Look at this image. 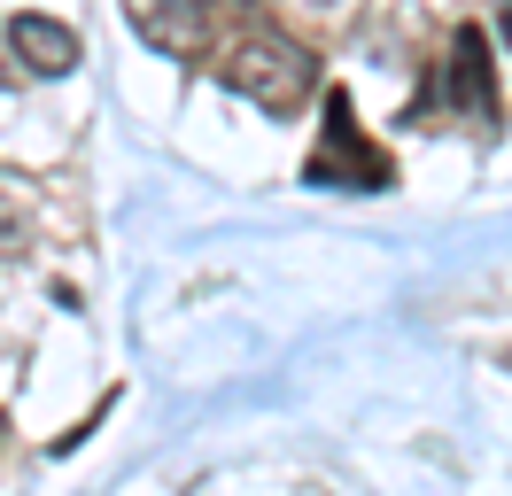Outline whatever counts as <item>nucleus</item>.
I'll return each mask as SVG.
<instances>
[{
    "label": "nucleus",
    "mask_w": 512,
    "mask_h": 496,
    "mask_svg": "<svg viewBox=\"0 0 512 496\" xmlns=\"http://www.w3.org/2000/svg\"><path fill=\"white\" fill-rule=\"evenodd\" d=\"M218 78L241 93V101L272 109V117H288V109H303V101H311L319 62H311V47H303V39H288L280 24H249L233 47H225Z\"/></svg>",
    "instance_id": "f257e3e1"
},
{
    "label": "nucleus",
    "mask_w": 512,
    "mask_h": 496,
    "mask_svg": "<svg viewBox=\"0 0 512 496\" xmlns=\"http://www.w3.org/2000/svg\"><path fill=\"white\" fill-rule=\"evenodd\" d=\"M303 179L311 186H342V194H373V186L396 179L388 155L357 132L350 93H326V124H319V148H311V163H303Z\"/></svg>",
    "instance_id": "f03ea898"
},
{
    "label": "nucleus",
    "mask_w": 512,
    "mask_h": 496,
    "mask_svg": "<svg viewBox=\"0 0 512 496\" xmlns=\"http://www.w3.org/2000/svg\"><path fill=\"white\" fill-rule=\"evenodd\" d=\"M125 24L156 47V55L194 62L210 47V24H218V0H125Z\"/></svg>",
    "instance_id": "7ed1b4c3"
},
{
    "label": "nucleus",
    "mask_w": 512,
    "mask_h": 496,
    "mask_svg": "<svg viewBox=\"0 0 512 496\" xmlns=\"http://www.w3.org/2000/svg\"><path fill=\"white\" fill-rule=\"evenodd\" d=\"M8 47H16V62L24 70H39V78H63V70H78L86 62V47H78V31L55 24V16H8Z\"/></svg>",
    "instance_id": "20e7f679"
},
{
    "label": "nucleus",
    "mask_w": 512,
    "mask_h": 496,
    "mask_svg": "<svg viewBox=\"0 0 512 496\" xmlns=\"http://www.w3.org/2000/svg\"><path fill=\"white\" fill-rule=\"evenodd\" d=\"M450 109H466L474 124H497V86H489V39L474 24L458 31V47H450V86H443Z\"/></svg>",
    "instance_id": "39448f33"
},
{
    "label": "nucleus",
    "mask_w": 512,
    "mask_h": 496,
    "mask_svg": "<svg viewBox=\"0 0 512 496\" xmlns=\"http://www.w3.org/2000/svg\"><path fill=\"white\" fill-rule=\"evenodd\" d=\"M505 47H512V0H505Z\"/></svg>",
    "instance_id": "423d86ee"
},
{
    "label": "nucleus",
    "mask_w": 512,
    "mask_h": 496,
    "mask_svg": "<svg viewBox=\"0 0 512 496\" xmlns=\"http://www.w3.org/2000/svg\"><path fill=\"white\" fill-rule=\"evenodd\" d=\"M0 434H8V419H0Z\"/></svg>",
    "instance_id": "0eeeda50"
}]
</instances>
